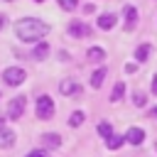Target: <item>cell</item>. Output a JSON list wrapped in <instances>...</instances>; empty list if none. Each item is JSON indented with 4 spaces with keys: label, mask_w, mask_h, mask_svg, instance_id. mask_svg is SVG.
<instances>
[{
    "label": "cell",
    "mask_w": 157,
    "mask_h": 157,
    "mask_svg": "<svg viewBox=\"0 0 157 157\" xmlns=\"http://www.w3.org/2000/svg\"><path fill=\"white\" fill-rule=\"evenodd\" d=\"M15 32H17V37L22 42H39L42 37L49 34V25L42 22V20H37V17H25V20L17 22Z\"/></svg>",
    "instance_id": "obj_1"
},
{
    "label": "cell",
    "mask_w": 157,
    "mask_h": 157,
    "mask_svg": "<svg viewBox=\"0 0 157 157\" xmlns=\"http://www.w3.org/2000/svg\"><path fill=\"white\" fill-rule=\"evenodd\" d=\"M54 101L49 98V96H39L37 98V118L39 120H47V118H52L54 115Z\"/></svg>",
    "instance_id": "obj_2"
},
{
    "label": "cell",
    "mask_w": 157,
    "mask_h": 157,
    "mask_svg": "<svg viewBox=\"0 0 157 157\" xmlns=\"http://www.w3.org/2000/svg\"><path fill=\"white\" fill-rule=\"evenodd\" d=\"M2 78H5L7 86H20V83L27 78V74H25L22 69H17V66H10V69L2 71Z\"/></svg>",
    "instance_id": "obj_3"
},
{
    "label": "cell",
    "mask_w": 157,
    "mask_h": 157,
    "mask_svg": "<svg viewBox=\"0 0 157 157\" xmlns=\"http://www.w3.org/2000/svg\"><path fill=\"white\" fill-rule=\"evenodd\" d=\"M25 108H27V101H25V96H17V98H12V101L7 103V115H10L12 120H17V118L25 113Z\"/></svg>",
    "instance_id": "obj_4"
},
{
    "label": "cell",
    "mask_w": 157,
    "mask_h": 157,
    "mask_svg": "<svg viewBox=\"0 0 157 157\" xmlns=\"http://www.w3.org/2000/svg\"><path fill=\"white\" fill-rule=\"evenodd\" d=\"M69 34L71 37H88L91 34V27L86 22H81V20H71L69 22Z\"/></svg>",
    "instance_id": "obj_5"
},
{
    "label": "cell",
    "mask_w": 157,
    "mask_h": 157,
    "mask_svg": "<svg viewBox=\"0 0 157 157\" xmlns=\"http://www.w3.org/2000/svg\"><path fill=\"white\" fill-rule=\"evenodd\" d=\"M123 15H125V29H128V32L135 29V25H137V10H135L132 5H125V7H123Z\"/></svg>",
    "instance_id": "obj_6"
},
{
    "label": "cell",
    "mask_w": 157,
    "mask_h": 157,
    "mask_svg": "<svg viewBox=\"0 0 157 157\" xmlns=\"http://www.w3.org/2000/svg\"><path fill=\"white\" fill-rule=\"evenodd\" d=\"M59 91H61L64 96H78V93H81V86H78L76 81H61Z\"/></svg>",
    "instance_id": "obj_7"
},
{
    "label": "cell",
    "mask_w": 157,
    "mask_h": 157,
    "mask_svg": "<svg viewBox=\"0 0 157 157\" xmlns=\"http://www.w3.org/2000/svg\"><path fill=\"white\" fill-rule=\"evenodd\" d=\"M125 140H128L130 145H140V142L145 140V130H140V128H130V130L125 132Z\"/></svg>",
    "instance_id": "obj_8"
},
{
    "label": "cell",
    "mask_w": 157,
    "mask_h": 157,
    "mask_svg": "<svg viewBox=\"0 0 157 157\" xmlns=\"http://www.w3.org/2000/svg\"><path fill=\"white\" fill-rule=\"evenodd\" d=\"M115 20H118V17H115L113 12H105V15L98 17V27H101V29H113V27H115Z\"/></svg>",
    "instance_id": "obj_9"
},
{
    "label": "cell",
    "mask_w": 157,
    "mask_h": 157,
    "mask_svg": "<svg viewBox=\"0 0 157 157\" xmlns=\"http://www.w3.org/2000/svg\"><path fill=\"white\" fill-rule=\"evenodd\" d=\"M42 145L49 147V150H54V147L61 145V137H59L56 132H47V135H42Z\"/></svg>",
    "instance_id": "obj_10"
},
{
    "label": "cell",
    "mask_w": 157,
    "mask_h": 157,
    "mask_svg": "<svg viewBox=\"0 0 157 157\" xmlns=\"http://www.w3.org/2000/svg\"><path fill=\"white\" fill-rule=\"evenodd\" d=\"M15 145V132L7 128H0V147H12Z\"/></svg>",
    "instance_id": "obj_11"
},
{
    "label": "cell",
    "mask_w": 157,
    "mask_h": 157,
    "mask_svg": "<svg viewBox=\"0 0 157 157\" xmlns=\"http://www.w3.org/2000/svg\"><path fill=\"white\" fill-rule=\"evenodd\" d=\"M150 52H152V47H150V44H140V47L135 49V59L142 64V61H147V59H150Z\"/></svg>",
    "instance_id": "obj_12"
},
{
    "label": "cell",
    "mask_w": 157,
    "mask_h": 157,
    "mask_svg": "<svg viewBox=\"0 0 157 157\" xmlns=\"http://www.w3.org/2000/svg\"><path fill=\"white\" fill-rule=\"evenodd\" d=\"M105 74H108L105 69H96V71L91 74V86H93V88H101V86H103V78H105Z\"/></svg>",
    "instance_id": "obj_13"
},
{
    "label": "cell",
    "mask_w": 157,
    "mask_h": 157,
    "mask_svg": "<svg viewBox=\"0 0 157 157\" xmlns=\"http://www.w3.org/2000/svg\"><path fill=\"white\" fill-rule=\"evenodd\" d=\"M88 59H91V61H103V59H105V52H103L101 47H91V49H88Z\"/></svg>",
    "instance_id": "obj_14"
},
{
    "label": "cell",
    "mask_w": 157,
    "mask_h": 157,
    "mask_svg": "<svg viewBox=\"0 0 157 157\" xmlns=\"http://www.w3.org/2000/svg\"><path fill=\"white\" fill-rule=\"evenodd\" d=\"M123 93H125V83H123V81H118V83H115V88H113V93H110V101H113V103H118V101L123 98Z\"/></svg>",
    "instance_id": "obj_15"
},
{
    "label": "cell",
    "mask_w": 157,
    "mask_h": 157,
    "mask_svg": "<svg viewBox=\"0 0 157 157\" xmlns=\"http://www.w3.org/2000/svg\"><path fill=\"white\" fill-rule=\"evenodd\" d=\"M49 54V44L47 42H39L37 47H34V59H44Z\"/></svg>",
    "instance_id": "obj_16"
},
{
    "label": "cell",
    "mask_w": 157,
    "mask_h": 157,
    "mask_svg": "<svg viewBox=\"0 0 157 157\" xmlns=\"http://www.w3.org/2000/svg\"><path fill=\"white\" fill-rule=\"evenodd\" d=\"M83 118H86V115H83V110H74V113H71V118H69V125L78 128V125L83 123Z\"/></svg>",
    "instance_id": "obj_17"
},
{
    "label": "cell",
    "mask_w": 157,
    "mask_h": 157,
    "mask_svg": "<svg viewBox=\"0 0 157 157\" xmlns=\"http://www.w3.org/2000/svg\"><path fill=\"white\" fill-rule=\"evenodd\" d=\"M105 142H108V150H118V147L125 142V135H113V137L105 140Z\"/></svg>",
    "instance_id": "obj_18"
},
{
    "label": "cell",
    "mask_w": 157,
    "mask_h": 157,
    "mask_svg": "<svg viewBox=\"0 0 157 157\" xmlns=\"http://www.w3.org/2000/svg\"><path fill=\"white\" fill-rule=\"evenodd\" d=\"M98 132H101L105 140H110V137H113V128H110V123H101V125H98Z\"/></svg>",
    "instance_id": "obj_19"
},
{
    "label": "cell",
    "mask_w": 157,
    "mask_h": 157,
    "mask_svg": "<svg viewBox=\"0 0 157 157\" xmlns=\"http://www.w3.org/2000/svg\"><path fill=\"white\" fill-rule=\"evenodd\" d=\"M59 5H61L64 10H74V7L78 5V0H59Z\"/></svg>",
    "instance_id": "obj_20"
},
{
    "label": "cell",
    "mask_w": 157,
    "mask_h": 157,
    "mask_svg": "<svg viewBox=\"0 0 157 157\" xmlns=\"http://www.w3.org/2000/svg\"><path fill=\"white\" fill-rule=\"evenodd\" d=\"M132 103H135V105H145V96H142V93H135V96H132Z\"/></svg>",
    "instance_id": "obj_21"
},
{
    "label": "cell",
    "mask_w": 157,
    "mask_h": 157,
    "mask_svg": "<svg viewBox=\"0 0 157 157\" xmlns=\"http://www.w3.org/2000/svg\"><path fill=\"white\" fill-rule=\"evenodd\" d=\"M93 10H96V5H91V2H86V5H83V12H86V15H91Z\"/></svg>",
    "instance_id": "obj_22"
},
{
    "label": "cell",
    "mask_w": 157,
    "mask_h": 157,
    "mask_svg": "<svg viewBox=\"0 0 157 157\" xmlns=\"http://www.w3.org/2000/svg\"><path fill=\"white\" fill-rule=\"evenodd\" d=\"M27 157H49V155H44V152H39V150H37V152H29Z\"/></svg>",
    "instance_id": "obj_23"
},
{
    "label": "cell",
    "mask_w": 157,
    "mask_h": 157,
    "mask_svg": "<svg viewBox=\"0 0 157 157\" xmlns=\"http://www.w3.org/2000/svg\"><path fill=\"white\" fill-rule=\"evenodd\" d=\"M135 69H137V66H135V64H125V71H128V74H132V71H135Z\"/></svg>",
    "instance_id": "obj_24"
},
{
    "label": "cell",
    "mask_w": 157,
    "mask_h": 157,
    "mask_svg": "<svg viewBox=\"0 0 157 157\" xmlns=\"http://www.w3.org/2000/svg\"><path fill=\"white\" fill-rule=\"evenodd\" d=\"M152 93L157 96V76H152Z\"/></svg>",
    "instance_id": "obj_25"
},
{
    "label": "cell",
    "mask_w": 157,
    "mask_h": 157,
    "mask_svg": "<svg viewBox=\"0 0 157 157\" xmlns=\"http://www.w3.org/2000/svg\"><path fill=\"white\" fill-rule=\"evenodd\" d=\"M152 113H155V115H157V105H155V110H152Z\"/></svg>",
    "instance_id": "obj_26"
},
{
    "label": "cell",
    "mask_w": 157,
    "mask_h": 157,
    "mask_svg": "<svg viewBox=\"0 0 157 157\" xmlns=\"http://www.w3.org/2000/svg\"><path fill=\"white\" fill-rule=\"evenodd\" d=\"M0 27H2V17H0Z\"/></svg>",
    "instance_id": "obj_27"
},
{
    "label": "cell",
    "mask_w": 157,
    "mask_h": 157,
    "mask_svg": "<svg viewBox=\"0 0 157 157\" xmlns=\"http://www.w3.org/2000/svg\"><path fill=\"white\" fill-rule=\"evenodd\" d=\"M34 2H42V0H34Z\"/></svg>",
    "instance_id": "obj_28"
}]
</instances>
